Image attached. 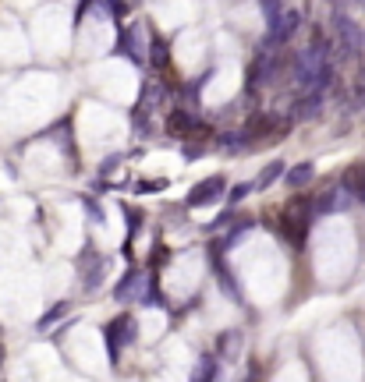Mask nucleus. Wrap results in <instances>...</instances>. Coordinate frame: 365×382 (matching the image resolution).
<instances>
[{"label": "nucleus", "instance_id": "nucleus-1", "mask_svg": "<svg viewBox=\"0 0 365 382\" xmlns=\"http://www.w3.org/2000/svg\"><path fill=\"white\" fill-rule=\"evenodd\" d=\"M334 29H337V50L344 61H358L362 46H365V32L348 18V15H334Z\"/></svg>", "mask_w": 365, "mask_h": 382}, {"label": "nucleus", "instance_id": "nucleus-2", "mask_svg": "<svg viewBox=\"0 0 365 382\" xmlns=\"http://www.w3.org/2000/svg\"><path fill=\"white\" fill-rule=\"evenodd\" d=\"M167 135L171 138H206V135H210V128H206L195 114H188V110H181V106H178V110H171V117H167Z\"/></svg>", "mask_w": 365, "mask_h": 382}, {"label": "nucleus", "instance_id": "nucleus-3", "mask_svg": "<svg viewBox=\"0 0 365 382\" xmlns=\"http://www.w3.org/2000/svg\"><path fill=\"white\" fill-rule=\"evenodd\" d=\"M224 188H227V177H224V174H213V177L199 181V184H195V188L188 191L185 205H188V209H202V205H213V202H220Z\"/></svg>", "mask_w": 365, "mask_h": 382}, {"label": "nucleus", "instance_id": "nucleus-4", "mask_svg": "<svg viewBox=\"0 0 365 382\" xmlns=\"http://www.w3.org/2000/svg\"><path fill=\"white\" fill-rule=\"evenodd\" d=\"M117 340H121V344H131V340H135V318H131V315H121V318H114V322L107 325V347H110V361H117V358H121V351H117Z\"/></svg>", "mask_w": 365, "mask_h": 382}, {"label": "nucleus", "instance_id": "nucleus-5", "mask_svg": "<svg viewBox=\"0 0 365 382\" xmlns=\"http://www.w3.org/2000/svg\"><path fill=\"white\" fill-rule=\"evenodd\" d=\"M351 205V191L341 184V188H327V191H320V198H316V216H323V212H337V209H348Z\"/></svg>", "mask_w": 365, "mask_h": 382}, {"label": "nucleus", "instance_id": "nucleus-6", "mask_svg": "<svg viewBox=\"0 0 365 382\" xmlns=\"http://www.w3.org/2000/svg\"><path fill=\"white\" fill-rule=\"evenodd\" d=\"M138 287H145V277H142L138 269H128L124 277H121V284L114 287V297H117L121 304H128V301L138 297Z\"/></svg>", "mask_w": 365, "mask_h": 382}, {"label": "nucleus", "instance_id": "nucleus-7", "mask_svg": "<svg viewBox=\"0 0 365 382\" xmlns=\"http://www.w3.org/2000/svg\"><path fill=\"white\" fill-rule=\"evenodd\" d=\"M341 184L351 191V198L365 202V163H351V167L344 170V177H341Z\"/></svg>", "mask_w": 365, "mask_h": 382}, {"label": "nucleus", "instance_id": "nucleus-8", "mask_svg": "<svg viewBox=\"0 0 365 382\" xmlns=\"http://www.w3.org/2000/svg\"><path fill=\"white\" fill-rule=\"evenodd\" d=\"M312 177H316V167L305 159V163H294V167L284 174V184H287L291 191H301L305 184H312Z\"/></svg>", "mask_w": 365, "mask_h": 382}, {"label": "nucleus", "instance_id": "nucleus-9", "mask_svg": "<svg viewBox=\"0 0 365 382\" xmlns=\"http://www.w3.org/2000/svg\"><path fill=\"white\" fill-rule=\"evenodd\" d=\"M320 110H323V92L312 89V92H305V96L298 99L294 117H298V121H312V117H320Z\"/></svg>", "mask_w": 365, "mask_h": 382}, {"label": "nucleus", "instance_id": "nucleus-10", "mask_svg": "<svg viewBox=\"0 0 365 382\" xmlns=\"http://www.w3.org/2000/svg\"><path fill=\"white\" fill-rule=\"evenodd\" d=\"M284 174H287V170H284V163H280V159H273V163H266V167L259 170V177H255L252 184H255V191H266V188H270V184H277Z\"/></svg>", "mask_w": 365, "mask_h": 382}, {"label": "nucleus", "instance_id": "nucleus-11", "mask_svg": "<svg viewBox=\"0 0 365 382\" xmlns=\"http://www.w3.org/2000/svg\"><path fill=\"white\" fill-rule=\"evenodd\" d=\"M238 351H241V333H238V330L220 333V340H217V358L234 361V358H238Z\"/></svg>", "mask_w": 365, "mask_h": 382}, {"label": "nucleus", "instance_id": "nucleus-12", "mask_svg": "<svg viewBox=\"0 0 365 382\" xmlns=\"http://www.w3.org/2000/svg\"><path fill=\"white\" fill-rule=\"evenodd\" d=\"M217 368H220L217 354H202L199 365H195V372H192V382H213L217 379Z\"/></svg>", "mask_w": 365, "mask_h": 382}, {"label": "nucleus", "instance_id": "nucleus-13", "mask_svg": "<svg viewBox=\"0 0 365 382\" xmlns=\"http://www.w3.org/2000/svg\"><path fill=\"white\" fill-rule=\"evenodd\" d=\"M220 145L227 152H241V149L252 145V138H248V131H227V135H220Z\"/></svg>", "mask_w": 365, "mask_h": 382}, {"label": "nucleus", "instance_id": "nucleus-14", "mask_svg": "<svg viewBox=\"0 0 365 382\" xmlns=\"http://www.w3.org/2000/svg\"><path fill=\"white\" fill-rule=\"evenodd\" d=\"M167 61H171L167 43H164V39H156V43L149 46V64H152V68H167Z\"/></svg>", "mask_w": 365, "mask_h": 382}, {"label": "nucleus", "instance_id": "nucleus-15", "mask_svg": "<svg viewBox=\"0 0 365 382\" xmlns=\"http://www.w3.org/2000/svg\"><path fill=\"white\" fill-rule=\"evenodd\" d=\"M156 103H164V89H160V85H145L138 110H156Z\"/></svg>", "mask_w": 365, "mask_h": 382}, {"label": "nucleus", "instance_id": "nucleus-16", "mask_svg": "<svg viewBox=\"0 0 365 382\" xmlns=\"http://www.w3.org/2000/svg\"><path fill=\"white\" fill-rule=\"evenodd\" d=\"M259 8H263V18H266V25H273L280 15H284V8H280V0H259Z\"/></svg>", "mask_w": 365, "mask_h": 382}, {"label": "nucleus", "instance_id": "nucleus-17", "mask_svg": "<svg viewBox=\"0 0 365 382\" xmlns=\"http://www.w3.org/2000/svg\"><path fill=\"white\" fill-rule=\"evenodd\" d=\"M61 315H68V301H61L57 308H50V311H46L43 318H39V330H46V325H50V322H57Z\"/></svg>", "mask_w": 365, "mask_h": 382}, {"label": "nucleus", "instance_id": "nucleus-18", "mask_svg": "<svg viewBox=\"0 0 365 382\" xmlns=\"http://www.w3.org/2000/svg\"><path fill=\"white\" fill-rule=\"evenodd\" d=\"M248 191H255V184H234V188L227 191V202L234 205V202H241V198H245Z\"/></svg>", "mask_w": 365, "mask_h": 382}, {"label": "nucleus", "instance_id": "nucleus-19", "mask_svg": "<svg viewBox=\"0 0 365 382\" xmlns=\"http://www.w3.org/2000/svg\"><path fill=\"white\" fill-rule=\"evenodd\" d=\"M355 96H358V103L365 106V68L358 71V82H355Z\"/></svg>", "mask_w": 365, "mask_h": 382}, {"label": "nucleus", "instance_id": "nucleus-20", "mask_svg": "<svg viewBox=\"0 0 365 382\" xmlns=\"http://www.w3.org/2000/svg\"><path fill=\"white\" fill-rule=\"evenodd\" d=\"M117 163H121V159H117V156H110V159H107V163H103V167H99V174H110V170L117 167Z\"/></svg>", "mask_w": 365, "mask_h": 382}, {"label": "nucleus", "instance_id": "nucleus-21", "mask_svg": "<svg viewBox=\"0 0 365 382\" xmlns=\"http://www.w3.org/2000/svg\"><path fill=\"white\" fill-rule=\"evenodd\" d=\"M202 152H206L202 145H185V156H188V159H195V156H202Z\"/></svg>", "mask_w": 365, "mask_h": 382}, {"label": "nucleus", "instance_id": "nucleus-22", "mask_svg": "<svg viewBox=\"0 0 365 382\" xmlns=\"http://www.w3.org/2000/svg\"><path fill=\"white\" fill-rule=\"evenodd\" d=\"M0 365H4V354H0Z\"/></svg>", "mask_w": 365, "mask_h": 382}, {"label": "nucleus", "instance_id": "nucleus-23", "mask_svg": "<svg viewBox=\"0 0 365 382\" xmlns=\"http://www.w3.org/2000/svg\"><path fill=\"white\" fill-rule=\"evenodd\" d=\"M358 4H362V8H365V0H358Z\"/></svg>", "mask_w": 365, "mask_h": 382}]
</instances>
